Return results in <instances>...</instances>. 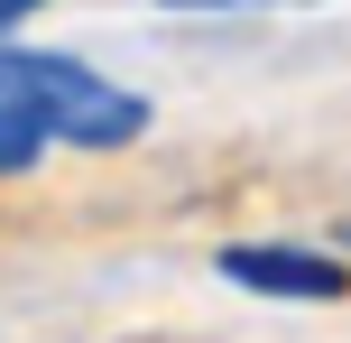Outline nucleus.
Here are the masks:
<instances>
[{
    "label": "nucleus",
    "mask_w": 351,
    "mask_h": 343,
    "mask_svg": "<svg viewBox=\"0 0 351 343\" xmlns=\"http://www.w3.org/2000/svg\"><path fill=\"white\" fill-rule=\"evenodd\" d=\"M10 93L47 111L56 148H93V158H102V148H139L148 140V93L93 74L84 56H65V47H28V37H19L10 47Z\"/></svg>",
    "instance_id": "obj_1"
},
{
    "label": "nucleus",
    "mask_w": 351,
    "mask_h": 343,
    "mask_svg": "<svg viewBox=\"0 0 351 343\" xmlns=\"http://www.w3.org/2000/svg\"><path fill=\"white\" fill-rule=\"evenodd\" d=\"M213 269L250 297H278V307H333V297H351V260L315 251V241H231Z\"/></svg>",
    "instance_id": "obj_2"
},
{
    "label": "nucleus",
    "mask_w": 351,
    "mask_h": 343,
    "mask_svg": "<svg viewBox=\"0 0 351 343\" xmlns=\"http://www.w3.org/2000/svg\"><path fill=\"white\" fill-rule=\"evenodd\" d=\"M47 148H56L47 111H37V102H19V93H10V102H0V177H28V167L47 158Z\"/></svg>",
    "instance_id": "obj_3"
},
{
    "label": "nucleus",
    "mask_w": 351,
    "mask_h": 343,
    "mask_svg": "<svg viewBox=\"0 0 351 343\" xmlns=\"http://www.w3.org/2000/svg\"><path fill=\"white\" fill-rule=\"evenodd\" d=\"M167 10H315V0H167Z\"/></svg>",
    "instance_id": "obj_4"
},
{
    "label": "nucleus",
    "mask_w": 351,
    "mask_h": 343,
    "mask_svg": "<svg viewBox=\"0 0 351 343\" xmlns=\"http://www.w3.org/2000/svg\"><path fill=\"white\" fill-rule=\"evenodd\" d=\"M37 10H47V0H0V37H19V28H28Z\"/></svg>",
    "instance_id": "obj_5"
}]
</instances>
